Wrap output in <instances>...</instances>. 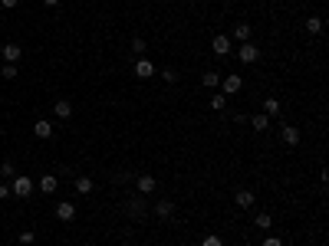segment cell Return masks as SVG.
<instances>
[{
  "mask_svg": "<svg viewBox=\"0 0 329 246\" xmlns=\"http://www.w3.org/2000/svg\"><path fill=\"white\" fill-rule=\"evenodd\" d=\"M33 240H37V233H33V230H23V233H20V243H23V246H30Z\"/></svg>",
  "mask_w": 329,
  "mask_h": 246,
  "instance_id": "29",
  "label": "cell"
},
{
  "mask_svg": "<svg viewBox=\"0 0 329 246\" xmlns=\"http://www.w3.org/2000/svg\"><path fill=\"white\" fill-rule=\"evenodd\" d=\"M56 187H59V181H56L53 174H43V178H37V191H40V194H56Z\"/></svg>",
  "mask_w": 329,
  "mask_h": 246,
  "instance_id": "11",
  "label": "cell"
},
{
  "mask_svg": "<svg viewBox=\"0 0 329 246\" xmlns=\"http://www.w3.org/2000/svg\"><path fill=\"white\" fill-rule=\"evenodd\" d=\"M237 59L247 62V66H250V62H257V59H260V46H257V43H241V49H237Z\"/></svg>",
  "mask_w": 329,
  "mask_h": 246,
  "instance_id": "4",
  "label": "cell"
},
{
  "mask_svg": "<svg viewBox=\"0 0 329 246\" xmlns=\"http://www.w3.org/2000/svg\"><path fill=\"white\" fill-rule=\"evenodd\" d=\"M10 197V184H0V200H7Z\"/></svg>",
  "mask_w": 329,
  "mask_h": 246,
  "instance_id": "32",
  "label": "cell"
},
{
  "mask_svg": "<svg viewBox=\"0 0 329 246\" xmlns=\"http://www.w3.org/2000/svg\"><path fill=\"white\" fill-rule=\"evenodd\" d=\"M33 135L37 138H53V122H46V118L33 122Z\"/></svg>",
  "mask_w": 329,
  "mask_h": 246,
  "instance_id": "14",
  "label": "cell"
},
{
  "mask_svg": "<svg viewBox=\"0 0 329 246\" xmlns=\"http://www.w3.org/2000/svg\"><path fill=\"white\" fill-rule=\"evenodd\" d=\"M53 112H56V118H73V102L69 98H56Z\"/></svg>",
  "mask_w": 329,
  "mask_h": 246,
  "instance_id": "13",
  "label": "cell"
},
{
  "mask_svg": "<svg viewBox=\"0 0 329 246\" xmlns=\"http://www.w3.org/2000/svg\"><path fill=\"white\" fill-rule=\"evenodd\" d=\"M241 89H244V79L237 73H230V76H224V79H221V92L224 95H237Z\"/></svg>",
  "mask_w": 329,
  "mask_h": 246,
  "instance_id": "3",
  "label": "cell"
},
{
  "mask_svg": "<svg viewBox=\"0 0 329 246\" xmlns=\"http://www.w3.org/2000/svg\"><path fill=\"white\" fill-rule=\"evenodd\" d=\"M306 33H310V37H319V33H323V17H310L306 20Z\"/></svg>",
  "mask_w": 329,
  "mask_h": 246,
  "instance_id": "20",
  "label": "cell"
},
{
  "mask_svg": "<svg viewBox=\"0 0 329 246\" xmlns=\"http://www.w3.org/2000/svg\"><path fill=\"white\" fill-rule=\"evenodd\" d=\"M254 223H257V227H260V230H270V223H274V217H270V214H257V217H254Z\"/></svg>",
  "mask_w": 329,
  "mask_h": 246,
  "instance_id": "26",
  "label": "cell"
},
{
  "mask_svg": "<svg viewBox=\"0 0 329 246\" xmlns=\"http://www.w3.org/2000/svg\"><path fill=\"white\" fill-rule=\"evenodd\" d=\"M201 246H224V240H221V236H204V240H201Z\"/></svg>",
  "mask_w": 329,
  "mask_h": 246,
  "instance_id": "28",
  "label": "cell"
},
{
  "mask_svg": "<svg viewBox=\"0 0 329 246\" xmlns=\"http://www.w3.org/2000/svg\"><path fill=\"white\" fill-rule=\"evenodd\" d=\"M122 210H125V217H132V220H145V217H148V200H145L142 194H129L122 200Z\"/></svg>",
  "mask_w": 329,
  "mask_h": 246,
  "instance_id": "1",
  "label": "cell"
},
{
  "mask_svg": "<svg viewBox=\"0 0 329 246\" xmlns=\"http://www.w3.org/2000/svg\"><path fill=\"white\" fill-rule=\"evenodd\" d=\"M224 105H227V95H224V92H214V95H211V109H214V112H221Z\"/></svg>",
  "mask_w": 329,
  "mask_h": 246,
  "instance_id": "24",
  "label": "cell"
},
{
  "mask_svg": "<svg viewBox=\"0 0 329 246\" xmlns=\"http://www.w3.org/2000/svg\"><path fill=\"white\" fill-rule=\"evenodd\" d=\"M280 138H283V145L296 148L300 145V128L296 125H280Z\"/></svg>",
  "mask_w": 329,
  "mask_h": 246,
  "instance_id": "7",
  "label": "cell"
},
{
  "mask_svg": "<svg viewBox=\"0 0 329 246\" xmlns=\"http://www.w3.org/2000/svg\"><path fill=\"white\" fill-rule=\"evenodd\" d=\"M43 4H46V7H56V4H59V0H43Z\"/></svg>",
  "mask_w": 329,
  "mask_h": 246,
  "instance_id": "33",
  "label": "cell"
},
{
  "mask_svg": "<svg viewBox=\"0 0 329 246\" xmlns=\"http://www.w3.org/2000/svg\"><path fill=\"white\" fill-rule=\"evenodd\" d=\"M13 174H17V171H13V164H10V161H4V164H0V178H13Z\"/></svg>",
  "mask_w": 329,
  "mask_h": 246,
  "instance_id": "27",
  "label": "cell"
},
{
  "mask_svg": "<svg viewBox=\"0 0 329 246\" xmlns=\"http://www.w3.org/2000/svg\"><path fill=\"white\" fill-rule=\"evenodd\" d=\"M234 203H237V207H241V210H250V207H254V203H257V194L244 187V191H237V194H234Z\"/></svg>",
  "mask_w": 329,
  "mask_h": 246,
  "instance_id": "8",
  "label": "cell"
},
{
  "mask_svg": "<svg viewBox=\"0 0 329 246\" xmlns=\"http://www.w3.org/2000/svg\"><path fill=\"white\" fill-rule=\"evenodd\" d=\"M158 73H162L165 82H178L181 79V73H178V69H171V66H168V69H158Z\"/></svg>",
  "mask_w": 329,
  "mask_h": 246,
  "instance_id": "25",
  "label": "cell"
},
{
  "mask_svg": "<svg viewBox=\"0 0 329 246\" xmlns=\"http://www.w3.org/2000/svg\"><path fill=\"white\" fill-rule=\"evenodd\" d=\"M234 40L237 43H250V23H237L234 26Z\"/></svg>",
  "mask_w": 329,
  "mask_h": 246,
  "instance_id": "18",
  "label": "cell"
},
{
  "mask_svg": "<svg viewBox=\"0 0 329 246\" xmlns=\"http://www.w3.org/2000/svg\"><path fill=\"white\" fill-rule=\"evenodd\" d=\"M201 82H204V89H218L221 86V76L218 73H204V76H201Z\"/></svg>",
  "mask_w": 329,
  "mask_h": 246,
  "instance_id": "23",
  "label": "cell"
},
{
  "mask_svg": "<svg viewBox=\"0 0 329 246\" xmlns=\"http://www.w3.org/2000/svg\"><path fill=\"white\" fill-rule=\"evenodd\" d=\"M280 112H283V105H280V98H263V115H280Z\"/></svg>",
  "mask_w": 329,
  "mask_h": 246,
  "instance_id": "16",
  "label": "cell"
},
{
  "mask_svg": "<svg viewBox=\"0 0 329 246\" xmlns=\"http://www.w3.org/2000/svg\"><path fill=\"white\" fill-rule=\"evenodd\" d=\"M155 217H158V220H171V217H174V200L162 197V200L155 203Z\"/></svg>",
  "mask_w": 329,
  "mask_h": 246,
  "instance_id": "9",
  "label": "cell"
},
{
  "mask_svg": "<svg viewBox=\"0 0 329 246\" xmlns=\"http://www.w3.org/2000/svg\"><path fill=\"white\" fill-rule=\"evenodd\" d=\"M33 191H37V181H33V178H23V174H13V178H10V194L30 197Z\"/></svg>",
  "mask_w": 329,
  "mask_h": 246,
  "instance_id": "2",
  "label": "cell"
},
{
  "mask_svg": "<svg viewBox=\"0 0 329 246\" xmlns=\"http://www.w3.org/2000/svg\"><path fill=\"white\" fill-rule=\"evenodd\" d=\"M4 59L7 62H20V43H4Z\"/></svg>",
  "mask_w": 329,
  "mask_h": 246,
  "instance_id": "17",
  "label": "cell"
},
{
  "mask_svg": "<svg viewBox=\"0 0 329 246\" xmlns=\"http://www.w3.org/2000/svg\"><path fill=\"white\" fill-rule=\"evenodd\" d=\"M263 246H283V240H280V236H267V240H263Z\"/></svg>",
  "mask_w": 329,
  "mask_h": 246,
  "instance_id": "30",
  "label": "cell"
},
{
  "mask_svg": "<svg viewBox=\"0 0 329 246\" xmlns=\"http://www.w3.org/2000/svg\"><path fill=\"white\" fill-rule=\"evenodd\" d=\"M0 76H4V79H17V76H20L17 62H4V66H0Z\"/></svg>",
  "mask_w": 329,
  "mask_h": 246,
  "instance_id": "22",
  "label": "cell"
},
{
  "mask_svg": "<svg viewBox=\"0 0 329 246\" xmlns=\"http://www.w3.org/2000/svg\"><path fill=\"white\" fill-rule=\"evenodd\" d=\"M0 7H7V10H13V7H20V0H0Z\"/></svg>",
  "mask_w": 329,
  "mask_h": 246,
  "instance_id": "31",
  "label": "cell"
},
{
  "mask_svg": "<svg viewBox=\"0 0 329 246\" xmlns=\"http://www.w3.org/2000/svg\"><path fill=\"white\" fill-rule=\"evenodd\" d=\"M211 49H214V56H230V37L218 33V37L211 40Z\"/></svg>",
  "mask_w": 329,
  "mask_h": 246,
  "instance_id": "10",
  "label": "cell"
},
{
  "mask_svg": "<svg viewBox=\"0 0 329 246\" xmlns=\"http://www.w3.org/2000/svg\"><path fill=\"white\" fill-rule=\"evenodd\" d=\"M129 46H132V53H135V56H138V59H142V56H145V53H148V43H145V40H142V37H135V40H132V43H129Z\"/></svg>",
  "mask_w": 329,
  "mask_h": 246,
  "instance_id": "21",
  "label": "cell"
},
{
  "mask_svg": "<svg viewBox=\"0 0 329 246\" xmlns=\"http://www.w3.org/2000/svg\"><path fill=\"white\" fill-rule=\"evenodd\" d=\"M56 217H59L63 223H69L76 217V203L73 200H63V203H56Z\"/></svg>",
  "mask_w": 329,
  "mask_h": 246,
  "instance_id": "12",
  "label": "cell"
},
{
  "mask_svg": "<svg viewBox=\"0 0 329 246\" xmlns=\"http://www.w3.org/2000/svg\"><path fill=\"white\" fill-rule=\"evenodd\" d=\"M250 125H254V131H267L270 128V115H250Z\"/></svg>",
  "mask_w": 329,
  "mask_h": 246,
  "instance_id": "19",
  "label": "cell"
},
{
  "mask_svg": "<svg viewBox=\"0 0 329 246\" xmlns=\"http://www.w3.org/2000/svg\"><path fill=\"white\" fill-rule=\"evenodd\" d=\"M73 184H76V191H79V194H93L96 181H93V178H86V174H79V178H76Z\"/></svg>",
  "mask_w": 329,
  "mask_h": 246,
  "instance_id": "15",
  "label": "cell"
},
{
  "mask_svg": "<svg viewBox=\"0 0 329 246\" xmlns=\"http://www.w3.org/2000/svg\"><path fill=\"white\" fill-rule=\"evenodd\" d=\"M135 187H138V194H142V197H148L158 187V181L152 178V174H135Z\"/></svg>",
  "mask_w": 329,
  "mask_h": 246,
  "instance_id": "5",
  "label": "cell"
},
{
  "mask_svg": "<svg viewBox=\"0 0 329 246\" xmlns=\"http://www.w3.org/2000/svg\"><path fill=\"white\" fill-rule=\"evenodd\" d=\"M155 73H158V69H155V62H152V59H145V56H142V59H135V76H138V79H152Z\"/></svg>",
  "mask_w": 329,
  "mask_h": 246,
  "instance_id": "6",
  "label": "cell"
}]
</instances>
